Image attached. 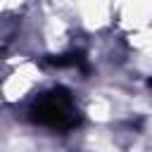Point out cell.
<instances>
[{
  "instance_id": "cell-1",
  "label": "cell",
  "mask_w": 152,
  "mask_h": 152,
  "mask_svg": "<svg viewBox=\"0 0 152 152\" xmlns=\"http://www.w3.org/2000/svg\"><path fill=\"white\" fill-rule=\"evenodd\" d=\"M26 116H28L31 124L43 126V128H50V131H57V133L74 131L83 121L81 109L76 107L74 95L64 86H55V88L40 93L31 102Z\"/></svg>"
}]
</instances>
